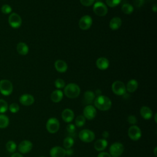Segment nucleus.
<instances>
[{"instance_id": "2", "label": "nucleus", "mask_w": 157, "mask_h": 157, "mask_svg": "<svg viewBox=\"0 0 157 157\" xmlns=\"http://www.w3.org/2000/svg\"><path fill=\"white\" fill-rule=\"evenodd\" d=\"M80 93L79 86L75 83H71L64 86V93L69 98L73 99L78 96Z\"/></svg>"}, {"instance_id": "8", "label": "nucleus", "mask_w": 157, "mask_h": 157, "mask_svg": "<svg viewBox=\"0 0 157 157\" xmlns=\"http://www.w3.org/2000/svg\"><path fill=\"white\" fill-rule=\"evenodd\" d=\"M112 90L117 95L123 96L126 93V86L121 81H115L112 85Z\"/></svg>"}, {"instance_id": "12", "label": "nucleus", "mask_w": 157, "mask_h": 157, "mask_svg": "<svg viewBox=\"0 0 157 157\" xmlns=\"http://www.w3.org/2000/svg\"><path fill=\"white\" fill-rule=\"evenodd\" d=\"M84 117L89 120H93L95 118L97 112L96 108L91 105H87L83 110Z\"/></svg>"}, {"instance_id": "41", "label": "nucleus", "mask_w": 157, "mask_h": 157, "mask_svg": "<svg viewBox=\"0 0 157 157\" xmlns=\"http://www.w3.org/2000/svg\"><path fill=\"white\" fill-rule=\"evenodd\" d=\"M102 137H103V139H107V138L109 137V132L108 131H104V132H102Z\"/></svg>"}, {"instance_id": "6", "label": "nucleus", "mask_w": 157, "mask_h": 157, "mask_svg": "<svg viewBox=\"0 0 157 157\" xmlns=\"http://www.w3.org/2000/svg\"><path fill=\"white\" fill-rule=\"evenodd\" d=\"M124 151V146L121 143L115 142L112 144L109 148L110 155L112 157H119Z\"/></svg>"}, {"instance_id": "46", "label": "nucleus", "mask_w": 157, "mask_h": 157, "mask_svg": "<svg viewBox=\"0 0 157 157\" xmlns=\"http://www.w3.org/2000/svg\"><path fill=\"white\" fill-rule=\"evenodd\" d=\"M156 149H157V148L155 147V150H154V153H155V156H156Z\"/></svg>"}, {"instance_id": "13", "label": "nucleus", "mask_w": 157, "mask_h": 157, "mask_svg": "<svg viewBox=\"0 0 157 157\" xmlns=\"http://www.w3.org/2000/svg\"><path fill=\"white\" fill-rule=\"evenodd\" d=\"M32 148L33 144L28 140H24L21 141L18 145V150L22 154H25L29 152Z\"/></svg>"}, {"instance_id": "22", "label": "nucleus", "mask_w": 157, "mask_h": 157, "mask_svg": "<svg viewBox=\"0 0 157 157\" xmlns=\"http://www.w3.org/2000/svg\"><path fill=\"white\" fill-rule=\"evenodd\" d=\"M63 97V93L60 90H56L53 91L50 96L51 100L55 103L60 102Z\"/></svg>"}, {"instance_id": "9", "label": "nucleus", "mask_w": 157, "mask_h": 157, "mask_svg": "<svg viewBox=\"0 0 157 157\" xmlns=\"http://www.w3.org/2000/svg\"><path fill=\"white\" fill-rule=\"evenodd\" d=\"M9 25L13 28H18L22 23L21 17L17 13H11L8 18Z\"/></svg>"}, {"instance_id": "10", "label": "nucleus", "mask_w": 157, "mask_h": 157, "mask_svg": "<svg viewBox=\"0 0 157 157\" xmlns=\"http://www.w3.org/2000/svg\"><path fill=\"white\" fill-rule=\"evenodd\" d=\"M128 134L132 140H137L142 136V132L140 128L136 125H132L128 129Z\"/></svg>"}, {"instance_id": "4", "label": "nucleus", "mask_w": 157, "mask_h": 157, "mask_svg": "<svg viewBox=\"0 0 157 157\" xmlns=\"http://www.w3.org/2000/svg\"><path fill=\"white\" fill-rule=\"evenodd\" d=\"M59 122L56 118H49L46 123V128L48 132L51 134L56 133L59 129Z\"/></svg>"}, {"instance_id": "44", "label": "nucleus", "mask_w": 157, "mask_h": 157, "mask_svg": "<svg viewBox=\"0 0 157 157\" xmlns=\"http://www.w3.org/2000/svg\"><path fill=\"white\" fill-rule=\"evenodd\" d=\"M156 10H157V6L156 4H155L153 6H152V10L154 12H156Z\"/></svg>"}, {"instance_id": "38", "label": "nucleus", "mask_w": 157, "mask_h": 157, "mask_svg": "<svg viewBox=\"0 0 157 157\" xmlns=\"http://www.w3.org/2000/svg\"><path fill=\"white\" fill-rule=\"evenodd\" d=\"M127 120H128V122L131 124H135L136 123H137V118L136 117L134 116V115H129L128 118H127Z\"/></svg>"}, {"instance_id": "30", "label": "nucleus", "mask_w": 157, "mask_h": 157, "mask_svg": "<svg viewBox=\"0 0 157 157\" xmlns=\"http://www.w3.org/2000/svg\"><path fill=\"white\" fill-rule=\"evenodd\" d=\"M85 121H86V118L84 117L83 115H78L75 118V123L77 126L81 127L85 124Z\"/></svg>"}, {"instance_id": "35", "label": "nucleus", "mask_w": 157, "mask_h": 157, "mask_svg": "<svg viewBox=\"0 0 157 157\" xmlns=\"http://www.w3.org/2000/svg\"><path fill=\"white\" fill-rule=\"evenodd\" d=\"M55 85L57 88L61 89L65 86V82H64V80H63L61 78H57L55 81Z\"/></svg>"}, {"instance_id": "42", "label": "nucleus", "mask_w": 157, "mask_h": 157, "mask_svg": "<svg viewBox=\"0 0 157 157\" xmlns=\"http://www.w3.org/2000/svg\"><path fill=\"white\" fill-rule=\"evenodd\" d=\"M72 153H73V150L72 149L69 148V149L66 150V155L71 156V155H72Z\"/></svg>"}, {"instance_id": "48", "label": "nucleus", "mask_w": 157, "mask_h": 157, "mask_svg": "<svg viewBox=\"0 0 157 157\" xmlns=\"http://www.w3.org/2000/svg\"><path fill=\"white\" fill-rule=\"evenodd\" d=\"M40 157H44V156H40Z\"/></svg>"}, {"instance_id": "34", "label": "nucleus", "mask_w": 157, "mask_h": 157, "mask_svg": "<svg viewBox=\"0 0 157 157\" xmlns=\"http://www.w3.org/2000/svg\"><path fill=\"white\" fill-rule=\"evenodd\" d=\"M1 10L2 13H3L4 14H9L12 12V9L10 6H9L8 4H4L1 7Z\"/></svg>"}, {"instance_id": "5", "label": "nucleus", "mask_w": 157, "mask_h": 157, "mask_svg": "<svg viewBox=\"0 0 157 157\" xmlns=\"http://www.w3.org/2000/svg\"><path fill=\"white\" fill-rule=\"evenodd\" d=\"M79 139L83 142L90 143L95 138V134L93 131L85 129L80 131L78 134Z\"/></svg>"}, {"instance_id": "16", "label": "nucleus", "mask_w": 157, "mask_h": 157, "mask_svg": "<svg viewBox=\"0 0 157 157\" xmlns=\"http://www.w3.org/2000/svg\"><path fill=\"white\" fill-rule=\"evenodd\" d=\"M61 117L63 120L66 123H70L74 118V112L70 109H65L62 112Z\"/></svg>"}, {"instance_id": "21", "label": "nucleus", "mask_w": 157, "mask_h": 157, "mask_svg": "<svg viewBox=\"0 0 157 157\" xmlns=\"http://www.w3.org/2000/svg\"><path fill=\"white\" fill-rule=\"evenodd\" d=\"M107 141L104 139H100L96 140L94 144V148L96 150L101 151H103L107 146Z\"/></svg>"}, {"instance_id": "17", "label": "nucleus", "mask_w": 157, "mask_h": 157, "mask_svg": "<svg viewBox=\"0 0 157 157\" xmlns=\"http://www.w3.org/2000/svg\"><path fill=\"white\" fill-rule=\"evenodd\" d=\"M96 64L98 69L101 70H105L109 67V61L106 58L101 57L96 60Z\"/></svg>"}, {"instance_id": "15", "label": "nucleus", "mask_w": 157, "mask_h": 157, "mask_svg": "<svg viewBox=\"0 0 157 157\" xmlns=\"http://www.w3.org/2000/svg\"><path fill=\"white\" fill-rule=\"evenodd\" d=\"M19 101L22 105L29 106L34 102V98L31 94H24L20 97Z\"/></svg>"}, {"instance_id": "29", "label": "nucleus", "mask_w": 157, "mask_h": 157, "mask_svg": "<svg viewBox=\"0 0 157 157\" xmlns=\"http://www.w3.org/2000/svg\"><path fill=\"white\" fill-rule=\"evenodd\" d=\"M74 144V140L71 137H67L63 140V146L64 149L71 148Z\"/></svg>"}, {"instance_id": "26", "label": "nucleus", "mask_w": 157, "mask_h": 157, "mask_svg": "<svg viewBox=\"0 0 157 157\" xmlns=\"http://www.w3.org/2000/svg\"><path fill=\"white\" fill-rule=\"evenodd\" d=\"M9 124V117L2 113L0 114V128L4 129L6 128Z\"/></svg>"}, {"instance_id": "39", "label": "nucleus", "mask_w": 157, "mask_h": 157, "mask_svg": "<svg viewBox=\"0 0 157 157\" xmlns=\"http://www.w3.org/2000/svg\"><path fill=\"white\" fill-rule=\"evenodd\" d=\"M145 0H134V4L136 7L140 8L144 4Z\"/></svg>"}, {"instance_id": "20", "label": "nucleus", "mask_w": 157, "mask_h": 157, "mask_svg": "<svg viewBox=\"0 0 157 157\" xmlns=\"http://www.w3.org/2000/svg\"><path fill=\"white\" fill-rule=\"evenodd\" d=\"M55 67L58 72L63 73L67 71V65L64 61L58 59L55 62Z\"/></svg>"}, {"instance_id": "3", "label": "nucleus", "mask_w": 157, "mask_h": 157, "mask_svg": "<svg viewBox=\"0 0 157 157\" xmlns=\"http://www.w3.org/2000/svg\"><path fill=\"white\" fill-rule=\"evenodd\" d=\"M13 91L12 82L7 79L0 80V93L4 96H9Z\"/></svg>"}, {"instance_id": "18", "label": "nucleus", "mask_w": 157, "mask_h": 157, "mask_svg": "<svg viewBox=\"0 0 157 157\" xmlns=\"http://www.w3.org/2000/svg\"><path fill=\"white\" fill-rule=\"evenodd\" d=\"M95 94L91 91H86L83 95V103L86 105H90L94 101Z\"/></svg>"}, {"instance_id": "25", "label": "nucleus", "mask_w": 157, "mask_h": 157, "mask_svg": "<svg viewBox=\"0 0 157 157\" xmlns=\"http://www.w3.org/2000/svg\"><path fill=\"white\" fill-rule=\"evenodd\" d=\"M17 51L21 55H26L29 51L28 45L24 42H19L17 45Z\"/></svg>"}, {"instance_id": "1", "label": "nucleus", "mask_w": 157, "mask_h": 157, "mask_svg": "<svg viewBox=\"0 0 157 157\" xmlns=\"http://www.w3.org/2000/svg\"><path fill=\"white\" fill-rule=\"evenodd\" d=\"M94 106L99 110L102 111H106L110 109L112 106V102L109 98L104 95H100L97 96L94 101Z\"/></svg>"}, {"instance_id": "19", "label": "nucleus", "mask_w": 157, "mask_h": 157, "mask_svg": "<svg viewBox=\"0 0 157 157\" xmlns=\"http://www.w3.org/2000/svg\"><path fill=\"white\" fill-rule=\"evenodd\" d=\"M141 117L145 120H149L152 117L153 112L151 109L147 106H142L140 110Z\"/></svg>"}, {"instance_id": "37", "label": "nucleus", "mask_w": 157, "mask_h": 157, "mask_svg": "<svg viewBox=\"0 0 157 157\" xmlns=\"http://www.w3.org/2000/svg\"><path fill=\"white\" fill-rule=\"evenodd\" d=\"M80 3L86 7L91 6L94 2V0H80Z\"/></svg>"}, {"instance_id": "28", "label": "nucleus", "mask_w": 157, "mask_h": 157, "mask_svg": "<svg viewBox=\"0 0 157 157\" xmlns=\"http://www.w3.org/2000/svg\"><path fill=\"white\" fill-rule=\"evenodd\" d=\"M7 150L10 153H14L17 150V144L13 140L8 141L6 144Z\"/></svg>"}, {"instance_id": "40", "label": "nucleus", "mask_w": 157, "mask_h": 157, "mask_svg": "<svg viewBox=\"0 0 157 157\" xmlns=\"http://www.w3.org/2000/svg\"><path fill=\"white\" fill-rule=\"evenodd\" d=\"M97 157H112L111 155L107 152H100Z\"/></svg>"}, {"instance_id": "47", "label": "nucleus", "mask_w": 157, "mask_h": 157, "mask_svg": "<svg viewBox=\"0 0 157 157\" xmlns=\"http://www.w3.org/2000/svg\"><path fill=\"white\" fill-rule=\"evenodd\" d=\"M156 115H157V114H156V113H155V117H154V118H155V123H156Z\"/></svg>"}, {"instance_id": "11", "label": "nucleus", "mask_w": 157, "mask_h": 157, "mask_svg": "<svg viewBox=\"0 0 157 157\" xmlns=\"http://www.w3.org/2000/svg\"><path fill=\"white\" fill-rule=\"evenodd\" d=\"M93 20L90 15H86L82 17L78 21V26L80 29L83 30H86L89 29L92 25Z\"/></svg>"}, {"instance_id": "31", "label": "nucleus", "mask_w": 157, "mask_h": 157, "mask_svg": "<svg viewBox=\"0 0 157 157\" xmlns=\"http://www.w3.org/2000/svg\"><path fill=\"white\" fill-rule=\"evenodd\" d=\"M8 104L7 102L2 99H0V113H3L6 112L8 109Z\"/></svg>"}, {"instance_id": "49", "label": "nucleus", "mask_w": 157, "mask_h": 157, "mask_svg": "<svg viewBox=\"0 0 157 157\" xmlns=\"http://www.w3.org/2000/svg\"><path fill=\"white\" fill-rule=\"evenodd\" d=\"M98 1H99V0H98Z\"/></svg>"}, {"instance_id": "14", "label": "nucleus", "mask_w": 157, "mask_h": 157, "mask_svg": "<svg viewBox=\"0 0 157 157\" xmlns=\"http://www.w3.org/2000/svg\"><path fill=\"white\" fill-rule=\"evenodd\" d=\"M51 157H65L66 149L59 146L53 147L50 151Z\"/></svg>"}, {"instance_id": "23", "label": "nucleus", "mask_w": 157, "mask_h": 157, "mask_svg": "<svg viewBox=\"0 0 157 157\" xmlns=\"http://www.w3.org/2000/svg\"><path fill=\"white\" fill-rule=\"evenodd\" d=\"M122 21L120 17H115L112 18L109 23V26L112 30H116L120 28Z\"/></svg>"}, {"instance_id": "33", "label": "nucleus", "mask_w": 157, "mask_h": 157, "mask_svg": "<svg viewBox=\"0 0 157 157\" xmlns=\"http://www.w3.org/2000/svg\"><path fill=\"white\" fill-rule=\"evenodd\" d=\"M122 0H105L106 4L110 7H115L120 4Z\"/></svg>"}, {"instance_id": "27", "label": "nucleus", "mask_w": 157, "mask_h": 157, "mask_svg": "<svg viewBox=\"0 0 157 157\" xmlns=\"http://www.w3.org/2000/svg\"><path fill=\"white\" fill-rule=\"evenodd\" d=\"M121 10L125 14H131L134 11V7L131 4L124 2L121 6Z\"/></svg>"}, {"instance_id": "45", "label": "nucleus", "mask_w": 157, "mask_h": 157, "mask_svg": "<svg viewBox=\"0 0 157 157\" xmlns=\"http://www.w3.org/2000/svg\"><path fill=\"white\" fill-rule=\"evenodd\" d=\"M101 91L99 90H97L96 91V94L98 95V96L101 95Z\"/></svg>"}, {"instance_id": "36", "label": "nucleus", "mask_w": 157, "mask_h": 157, "mask_svg": "<svg viewBox=\"0 0 157 157\" xmlns=\"http://www.w3.org/2000/svg\"><path fill=\"white\" fill-rule=\"evenodd\" d=\"M75 126L74 124H71V123H69L66 126V130H67V132L69 134H73L75 132Z\"/></svg>"}, {"instance_id": "7", "label": "nucleus", "mask_w": 157, "mask_h": 157, "mask_svg": "<svg viewBox=\"0 0 157 157\" xmlns=\"http://www.w3.org/2000/svg\"><path fill=\"white\" fill-rule=\"evenodd\" d=\"M93 10L94 13L99 17L105 16L108 12L107 6L101 1H97L94 4Z\"/></svg>"}, {"instance_id": "32", "label": "nucleus", "mask_w": 157, "mask_h": 157, "mask_svg": "<svg viewBox=\"0 0 157 157\" xmlns=\"http://www.w3.org/2000/svg\"><path fill=\"white\" fill-rule=\"evenodd\" d=\"M8 109H9V110L13 113H15L17 112H18L20 110V107L18 105V104L15 103V102H13V103H12L8 107Z\"/></svg>"}, {"instance_id": "24", "label": "nucleus", "mask_w": 157, "mask_h": 157, "mask_svg": "<svg viewBox=\"0 0 157 157\" xmlns=\"http://www.w3.org/2000/svg\"><path fill=\"white\" fill-rule=\"evenodd\" d=\"M138 88V82L135 79H131L127 83L126 90L129 93L134 92Z\"/></svg>"}, {"instance_id": "43", "label": "nucleus", "mask_w": 157, "mask_h": 157, "mask_svg": "<svg viewBox=\"0 0 157 157\" xmlns=\"http://www.w3.org/2000/svg\"><path fill=\"white\" fill-rule=\"evenodd\" d=\"M11 157H23V156L20 153H14L12 154Z\"/></svg>"}]
</instances>
